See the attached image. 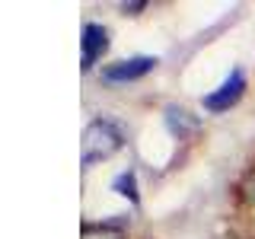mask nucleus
<instances>
[{
	"label": "nucleus",
	"mask_w": 255,
	"mask_h": 239,
	"mask_svg": "<svg viewBox=\"0 0 255 239\" xmlns=\"http://www.w3.org/2000/svg\"><path fill=\"white\" fill-rule=\"evenodd\" d=\"M118 147H122V131L112 121H106V118H96L83 131V153H80V159H83V166H93L99 159H109Z\"/></svg>",
	"instance_id": "1"
},
{
	"label": "nucleus",
	"mask_w": 255,
	"mask_h": 239,
	"mask_svg": "<svg viewBox=\"0 0 255 239\" xmlns=\"http://www.w3.org/2000/svg\"><path fill=\"white\" fill-rule=\"evenodd\" d=\"M243 90H246V74H243V70H230V77L223 80L217 90H211L204 96V109L207 112H227L230 106L239 102Z\"/></svg>",
	"instance_id": "2"
},
{
	"label": "nucleus",
	"mask_w": 255,
	"mask_h": 239,
	"mask_svg": "<svg viewBox=\"0 0 255 239\" xmlns=\"http://www.w3.org/2000/svg\"><path fill=\"white\" fill-rule=\"evenodd\" d=\"M153 67H156V58H150V54H137V58L109 64V67L102 70V80H106V83H128V80H140L143 74H150Z\"/></svg>",
	"instance_id": "3"
},
{
	"label": "nucleus",
	"mask_w": 255,
	"mask_h": 239,
	"mask_svg": "<svg viewBox=\"0 0 255 239\" xmlns=\"http://www.w3.org/2000/svg\"><path fill=\"white\" fill-rule=\"evenodd\" d=\"M106 48H109V32H106V26L86 22V26H83V35H80V64H83V70H90L93 64L106 54Z\"/></svg>",
	"instance_id": "4"
},
{
	"label": "nucleus",
	"mask_w": 255,
	"mask_h": 239,
	"mask_svg": "<svg viewBox=\"0 0 255 239\" xmlns=\"http://www.w3.org/2000/svg\"><path fill=\"white\" fill-rule=\"evenodd\" d=\"M115 188H118V195H125V198H131V201H137V185H134V172H122L115 179Z\"/></svg>",
	"instance_id": "5"
},
{
	"label": "nucleus",
	"mask_w": 255,
	"mask_h": 239,
	"mask_svg": "<svg viewBox=\"0 0 255 239\" xmlns=\"http://www.w3.org/2000/svg\"><path fill=\"white\" fill-rule=\"evenodd\" d=\"M83 239H125L112 227H83Z\"/></svg>",
	"instance_id": "6"
}]
</instances>
